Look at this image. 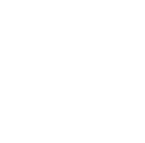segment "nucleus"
<instances>
[]
</instances>
